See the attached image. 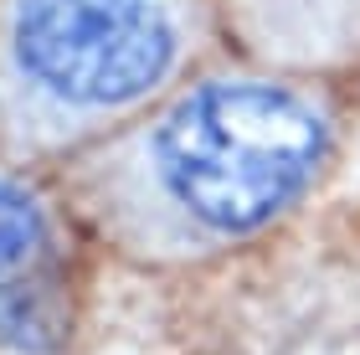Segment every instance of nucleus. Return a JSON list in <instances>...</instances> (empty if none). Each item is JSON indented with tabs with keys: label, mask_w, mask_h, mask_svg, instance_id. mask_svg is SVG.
<instances>
[{
	"label": "nucleus",
	"mask_w": 360,
	"mask_h": 355,
	"mask_svg": "<svg viewBox=\"0 0 360 355\" xmlns=\"http://www.w3.org/2000/svg\"><path fill=\"white\" fill-rule=\"evenodd\" d=\"M93 257L52 175L0 155V355H72Z\"/></svg>",
	"instance_id": "4"
},
{
	"label": "nucleus",
	"mask_w": 360,
	"mask_h": 355,
	"mask_svg": "<svg viewBox=\"0 0 360 355\" xmlns=\"http://www.w3.org/2000/svg\"><path fill=\"white\" fill-rule=\"evenodd\" d=\"M360 165V88L237 52L52 170L98 257L206 273L293 227Z\"/></svg>",
	"instance_id": "1"
},
{
	"label": "nucleus",
	"mask_w": 360,
	"mask_h": 355,
	"mask_svg": "<svg viewBox=\"0 0 360 355\" xmlns=\"http://www.w3.org/2000/svg\"><path fill=\"white\" fill-rule=\"evenodd\" d=\"M221 21L237 57L360 88V0H221Z\"/></svg>",
	"instance_id": "5"
},
{
	"label": "nucleus",
	"mask_w": 360,
	"mask_h": 355,
	"mask_svg": "<svg viewBox=\"0 0 360 355\" xmlns=\"http://www.w3.org/2000/svg\"><path fill=\"white\" fill-rule=\"evenodd\" d=\"M195 355H360V165L263 247L180 273Z\"/></svg>",
	"instance_id": "3"
},
{
	"label": "nucleus",
	"mask_w": 360,
	"mask_h": 355,
	"mask_svg": "<svg viewBox=\"0 0 360 355\" xmlns=\"http://www.w3.org/2000/svg\"><path fill=\"white\" fill-rule=\"evenodd\" d=\"M221 52V0H0V155L52 175Z\"/></svg>",
	"instance_id": "2"
},
{
	"label": "nucleus",
	"mask_w": 360,
	"mask_h": 355,
	"mask_svg": "<svg viewBox=\"0 0 360 355\" xmlns=\"http://www.w3.org/2000/svg\"><path fill=\"white\" fill-rule=\"evenodd\" d=\"M72 355H195L180 273L93 257Z\"/></svg>",
	"instance_id": "6"
}]
</instances>
